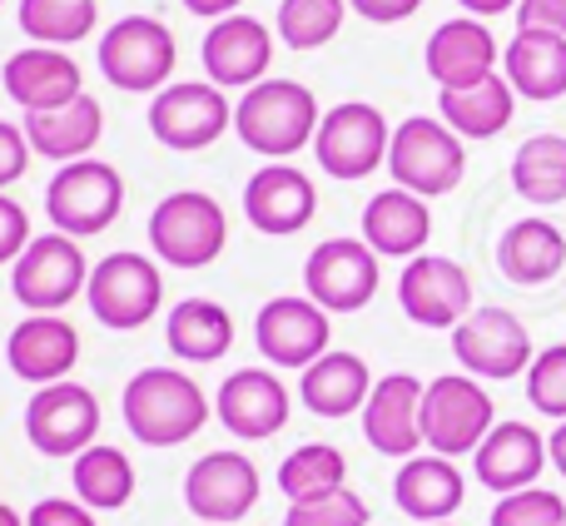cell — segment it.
Masks as SVG:
<instances>
[{
  "mask_svg": "<svg viewBox=\"0 0 566 526\" xmlns=\"http://www.w3.org/2000/svg\"><path fill=\"white\" fill-rule=\"evenodd\" d=\"M398 303L418 328H458L472 313V278L458 259L418 254L398 278Z\"/></svg>",
  "mask_w": 566,
  "mask_h": 526,
  "instance_id": "cell-17",
  "label": "cell"
},
{
  "mask_svg": "<svg viewBox=\"0 0 566 526\" xmlns=\"http://www.w3.org/2000/svg\"><path fill=\"white\" fill-rule=\"evenodd\" d=\"M388 175L398 179V189H412L418 199H442L468 175V149L442 119L412 115L392 129Z\"/></svg>",
  "mask_w": 566,
  "mask_h": 526,
  "instance_id": "cell-5",
  "label": "cell"
},
{
  "mask_svg": "<svg viewBox=\"0 0 566 526\" xmlns=\"http://www.w3.org/2000/svg\"><path fill=\"white\" fill-rule=\"evenodd\" d=\"M432 526H452V522H432Z\"/></svg>",
  "mask_w": 566,
  "mask_h": 526,
  "instance_id": "cell-51",
  "label": "cell"
},
{
  "mask_svg": "<svg viewBox=\"0 0 566 526\" xmlns=\"http://www.w3.org/2000/svg\"><path fill=\"white\" fill-rule=\"evenodd\" d=\"M492 526H566V502L552 487L512 492L492 507Z\"/></svg>",
  "mask_w": 566,
  "mask_h": 526,
  "instance_id": "cell-40",
  "label": "cell"
},
{
  "mask_svg": "<svg viewBox=\"0 0 566 526\" xmlns=\"http://www.w3.org/2000/svg\"><path fill=\"white\" fill-rule=\"evenodd\" d=\"M368 392H373V372L358 353H323L318 362L303 368V382H298V398L313 418H348V412H363L368 408Z\"/></svg>",
  "mask_w": 566,
  "mask_h": 526,
  "instance_id": "cell-29",
  "label": "cell"
},
{
  "mask_svg": "<svg viewBox=\"0 0 566 526\" xmlns=\"http://www.w3.org/2000/svg\"><path fill=\"white\" fill-rule=\"evenodd\" d=\"M547 457H552L547 438H542L537 428H527V422H497V428L488 432V442L472 452V472H478V482L488 492L512 497V492L537 487Z\"/></svg>",
  "mask_w": 566,
  "mask_h": 526,
  "instance_id": "cell-25",
  "label": "cell"
},
{
  "mask_svg": "<svg viewBox=\"0 0 566 526\" xmlns=\"http://www.w3.org/2000/svg\"><path fill=\"white\" fill-rule=\"evenodd\" d=\"M378 254L363 239H328L303 263V288L323 313H358L378 298Z\"/></svg>",
  "mask_w": 566,
  "mask_h": 526,
  "instance_id": "cell-14",
  "label": "cell"
},
{
  "mask_svg": "<svg viewBox=\"0 0 566 526\" xmlns=\"http://www.w3.org/2000/svg\"><path fill=\"white\" fill-rule=\"evenodd\" d=\"M75 358H80V333H75V323H65L60 313H30L6 338L10 372H15L20 382H35V388L65 382Z\"/></svg>",
  "mask_w": 566,
  "mask_h": 526,
  "instance_id": "cell-24",
  "label": "cell"
},
{
  "mask_svg": "<svg viewBox=\"0 0 566 526\" xmlns=\"http://www.w3.org/2000/svg\"><path fill=\"white\" fill-rule=\"evenodd\" d=\"M452 358L462 362L468 378H488V382H507L522 378L532 368V338L527 323L507 308H472L468 318L452 328Z\"/></svg>",
  "mask_w": 566,
  "mask_h": 526,
  "instance_id": "cell-11",
  "label": "cell"
},
{
  "mask_svg": "<svg viewBox=\"0 0 566 526\" xmlns=\"http://www.w3.org/2000/svg\"><path fill=\"white\" fill-rule=\"evenodd\" d=\"M244 0H185L189 15H205V20H224V15H239Z\"/></svg>",
  "mask_w": 566,
  "mask_h": 526,
  "instance_id": "cell-47",
  "label": "cell"
},
{
  "mask_svg": "<svg viewBox=\"0 0 566 526\" xmlns=\"http://www.w3.org/2000/svg\"><path fill=\"white\" fill-rule=\"evenodd\" d=\"M507 65V80L522 99H562L566 95V35H552V30H517L502 55Z\"/></svg>",
  "mask_w": 566,
  "mask_h": 526,
  "instance_id": "cell-31",
  "label": "cell"
},
{
  "mask_svg": "<svg viewBox=\"0 0 566 526\" xmlns=\"http://www.w3.org/2000/svg\"><path fill=\"white\" fill-rule=\"evenodd\" d=\"M25 526H99V522L80 497H45L30 507Z\"/></svg>",
  "mask_w": 566,
  "mask_h": 526,
  "instance_id": "cell-42",
  "label": "cell"
},
{
  "mask_svg": "<svg viewBox=\"0 0 566 526\" xmlns=\"http://www.w3.org/2000/svg\"><path fill=\"white\" fill-rule=\"evenodd\" d=\"M547 452H552V467L566 477V422H557V432L547 438Z\"/></svg>",
  "mask_w": 566,
  "mask_h": 526,
  "instance_id": "cell-49",
  "label": "cell"
},
{
  "mask_svg": "<svg viewBox=\"0 0 566 526\" xmlns=\"http://www.w3.org/2000/svg\"><path fill=\"white\" fill-rule=\"evenodd\" d=\"M348 0H279V40L289 50H318L343 30Z\"/></svg>",
  "mask_w": 566,
  "mask_h": 526,
  "instance_id": "cell-38",
  "label": "cell"
},
{
  "mask_svg": "<svg viewBox=\"0 0 566 526\" xmlns=\"http://www.w3.org/2000/svg\"><path fill=\"white\" fill-rule=\"evenodd\" d=\"M527 402L547 418L566 422V343H552L527 368Z\"/></svg>",
  "mask_w": 566,
  "mask_h": 526,
  "instance_id": "cell-39",
  "label": "cell"
},
{
  "mask_svg": "<svg viewBox=\"0 0 566 526\" xmlns=\"http://www.w3.org/2000/svg\"><path fill=\"white\" fill-rule=\"evenodd\" d=\"M497 40L492 30L482 25L478 15H458V20H442L438 30L428 35V75L438 80V90H472L482 80L497 75Z\"/></svg>",
  "mask_w": 566,
  "mask_h": 526,
  "instance_id": "cell-23",
  "label": "cell"
},
{
  "mask_svg": "<svg viewBox=\"0 0 566 526\" xmlns=\"http://www.w3.org/2000/svg\"><path fill=\"white\" fill-rule=\"evenodd\" d=\"M432 239V209L412 189H382L363 209V244L378 259H418Z\"/></svg>",
  "mask_w": 566,
  "mask_h": 526,
  "instance_id": "cell-26",
  "label": "cell"
},
{
  "mask_svg": "<svg viewBox=\"0 0 566 526\" xmlns=\"http://www.w3.org/2000/svg\"><path fill=\"white\" fill-rule=\"evenodd\" d=\"M422 392L428 382H418L412 372H388L373 382L368 408H363V438L373 442V452L382 457H418L422 448Z\"/></svg>",
  "mask_w": 566,
  "mask_h": 526,
  "instance_id": "cell-20",
  "label": "cell"
},
{
  "mask_svg": "<svg viewBox=\"0 0 566 526\" xmlns=\"http://www.w3.org/2000/svg\"><path fill=\"white\" fill-rule=\"evenodd\" d=\"M30 249V214L0 194V263H15Z\"/></svg>",
  "mask_w": 566,
  "mask_h": 526,
  "instance_id": "cell-44",
  "label": "cell"
},
{
  "mask_svg": "<svg viewBox=\"0 0 566 526\" xmlns=\"http://www.w3.org/2000/svg\"><path fill=\"white\" fill-rule=\"evenodd\" d=\"M318 125L323 109L313 99V90L298 85V80H259L234 105V135L244 139V149H254L264 159L298 155L303 145H313Z\"/></svg>",
  "mask_w": 566,
  "mask_h": 526,
  "instance_id": "cell-2",
  "label": "cell"
},
{
  "mask_svg": "<svg viewBox=\"0 0 566 526\" xmlns=\"http://www.w3.org/2000/svg\"><path fill=\"white\" fill-rule=\"evenodd\" d=\"M388 119L368 99H343L323 115L318 135H313V159L323 175L333 179H368L378 165H388Z\"/></svg>",
  "mask_w": 566,
  "mask_h": 526,
  "instance_id": "cell-10",
  "label": "cell"
},
{
  "mask_svg": "<svg viewBox=\"0 0 566 526\" xmlns=\"http://www.w3.org/2000/svg\"><path fill=\"white\" fill-rule=\"evenodd\" d=\"M0 526H25V517H20L15 507H6V502H0Z\"/></svg>",
  "mask_w": 566,
  "mask_h": 526,
  "instance_id": "cell-50",
  "label": "cell"
},
{
  "mask_svg": "<svg viewBox=\"0 0 566 526\" xmlns=\"http://www.w3.org/2000/svg\"><path fill=\"white\" fill-rule=\"evenodd\" d=\"M125 209V179L115 165L105 159H75V165H60L55 179L45 185V214L55 224V234L70 239H95Z\"/></svg>",
  "mask_w": 566,
  "mask_h": 526,
  "instance_id": "cell-4",
  "label": "cell"
},
{
  "mask_svg": "<svg viewBox=\"0 0 566 526\" xmlns=\"http://www.w3.org/2000/svg\"><path fill=\"white\" fill-rule=\"evenodd\" d=\"M0 6H6V0H0Z\"/></svg>",
  "mask_w": 566,
  "mask_h": 526,
  "instance_id": "cell-52",
  "label": "cell"
},
{
  "mask_svg": "<svg viewBox=\"0 0 566 526\" xmlns=\"http://www.w3.org/2000/svg\"><path fill=\"white\" fill-rule=\"evenodd\" d=\"M70 482H75V497L90 512H119L135 497V462L109 442H95L70 462Z\"/></svg>",
  "mask_w": 566,
  "mask_h": 526,
  "instance_id": "cell-34",
  "label": "cell"
},
{
  "mask_svg": "<svg viewBox=\"0 0 566 526\" xmlns=\"http://www.w3.org/2000/svg\"><path fill=\"white\" fill-rule=\"evenodd\" d=\"M229 244L224 204L205 189H175L149 214V249L175 269H209Z\"/></svg>",
  "mask_w": 566,
  "mask_h": 526,
  "instance_id": "cell-3",
  "label": "cell"
},
{
  "mask_svg": "<svg viewBox=\"0 0 566 526\" xmlns=\"http://www.w3.org/2000/svg\"><path fill=\"white\" fill-rule=\"evenodd\" d=\"M0 85H6V95L15 99L25 115H45V109H60V105L85 95L80 65L55 45L15 50V55L6 60V70H0Z\"/></svg>",
  "mask_w": 566,
  "mask_h": 526,
  "instance_id": "cell-22",
  "label": "cell"
},
{
  "mask_svg": "<svg viewBox=\"0 0 566 526\" xmlns=\"http://www.w3.org/2000/svg\"><path fill=\"white\" fill-rule=\"evenodd\" d=\"M313 214H318V189L293 165H264L244 185V219L269 239L298 234L313 224Z\"/></svg>",
  "mask_w": 566,
  "mask_h": 526,
  "instance_id": "cell-21",
  "label": "cell"
},
{
  "mask_svg": "<svg viewBox=\"0 0 566 526\" xmlns=\"http://www.w3.org/2000/svg\"><path fill=\"white\" fill-rule=\"evenodd\" d=\"M348 10H358V15L373 20V25H398V20L418 15L422 0H348Z\"/></svg>",
  "mask_w": 566,
  "mask_h": 526,
  "instance_id": "cell-46",
  "label": "cell"
},
{
  "mask_svg": "<svg viewBox=\"0 0 566 526\" xmlns=\"http://www.w3.org/2000/svg\"><path fill=\"white\" fill-rule=\"evenodd\" d=\"M333 338V323L308 293H283V298H269L254 318V343L274 368H308L318 362Z\"/></svg>",
  "mask_w": 566,
  "mask_h": 526,
  "instance_id": "cell-16",
  "label": "cell"
},
{
  "mask_svg": "<svg viewBox=\"0 0 566 526\" xmlns=\"http://www.w3.org/2000/svg\"><path fill=\"white\" fill-rule=\"evenodd\" d=\"M229 119H234L229 99L214 80H179V85H165L149 99V135L165 149H179V155H195V149L224 139Z\"/></svg>",
  "mask_w": 566,
  "mask_h": 526,
  "instance_id": "cell-12",
  "label": "cell"
},
{
  "mask_svg": "<svg viewBox=\"0 0 566 526\" xmlns=\"http://www.w3.org/2000/svg\"><path fill=\"white\" fill-rule=\"evenodd\" d=\"M199 55H205V75L219 90H254L259 80H269V65H274V35H269L264 20L239 10V15H224L209 25Z\"/></svg>",
  "mask_w": 566,
  "mask_h": 526,
  "instance_id": "cell-19",
  "label": "cell"
},
{
  "mask_svg": "<svg viewBox=\"0 0 566 526\" xmlns=\"http://www.w3.org/2000/svg\"><path fill=\"white\" fill-rule=\"evenodd\" d=\"M468 497V482L462 472L452 467V457H438V452H422V457H408L392 482V502H398L402 517L432 526V522H448L452 512L462 507Z\"/></svg>",
  "mask_w": 566,
  "mask_h": 526,
  "instance_id": "cell-28",
  "label": "cell"
},
{
  "mask_svg": "<svg viewBox=\"0 0 566 526\" xmlns=\"http://www.w3.org/2000/svg\"><path fill=\"white\" fill-rule=\"evenodd\" d=\"M492 428H497V412H492V398L478 378L442 372L428 382V392H422V448L428 452H438V457L478 452Z\"/></svg>",
  "mask_w": 566,
  "mask_h": 526,
  "instance_id": "cell-6",
  "label": "cell"
},
{
  "mask_svg": "<svg viewBox=\"0 0 566 526\" xmlns=\"http://www.w3.org/2000/svg\"><path fill=\"white\" fill-rule=\"evenodd\" d=\"M125 428L145 448H179L209 422V398L189 372L179 368H145L125 382Z\"/></svg>",
  "mask_w": 566,
  "mask_h": 526,
  "instance_id": "cell-1",
  "label": "cell"
},
{
  "mask_svg": "<svg viewBox=\"0 0 566 526\" xmlns=\"http://www.w3.org/2000/svg\"><path fill=\"white\" fill-rule=\"evenodd\" d=\"M259 467L244 452H205L185 477V507L205 526H234L259 507Z\"/></svg>",
  "mask_w": 566,
  "mask_h": 526,
  "instance_id": "cell-15",
  "label": "cell"
},
{
  "mask_svg": "<svg viewBox=\"0 0 566 526\" xmlns=\"http://www.w3.org/2000/svg\"><path fill=\"white\" fill-rule=\"evenodd\" d=\"M438 115L458 139H492L517 115V90L507 75H492L472 90H438Z\"/></svg>",
  "mask_w": 566,
  "mask_h": 526,
  "instance_id": "cell-32",
  "label": "cell"
},
{
  "mask_svg": "<svg viewBox=\"0 0 566 526\" xmlns=\"http://www.w3.org/2000/svg\"><path fill=\"white\" fill-rule=\"evenodd\" d=\"M497 269L507 273L522 288H537V283H552L566 269V234L552 219H517L507 224V234L497 239Z\"/></svg>",
  "mask_w": 566,
  "mask_h": 526,
  "instance_id": "cell-30",
  "label": "cell"
},
{
  "mask_svg": "<svg viewBox=\"0 0 566 526\" xmlns=\"http://www.w3.org/2000/svg\"><path fill=\"white\" fill-rule=\"evenodd\" d=\"M179 65L175 35H169L165 20L155 15H125L99 35V70L115 90H129V95H149V90H165L169 75Z\"/></svg>",
  "mask_w": 566,
  "mask_h": 526,
  "instance_id": "cell-7",
  "label": "cell"
},
{
  "mask_svg": "<svg viewBox=\"0 0 566 526\" xmlns=\"http://www.w3.org/2000/svg\"><path fill=\"white\" fill-rule=\"evenodd\" d=\"M165 343L179 362H219L234 348V318L214 298H185L169 308Z\"/></svg>",
  "mask_w": 566,
  "mask_h": 526,
  "instance_id": "cell-33",
  "label": "cell"
},
{
  "mask_svg": "<svg viewBox=\"0 0 566 526\" xmlns=\"http://www.w3.org/2000/svg\"><path fill=\"white\" fill-rule=\"evenodd\" d=\"M512 189L527 204H562L566 199V135H532L512 155Z\"/></svg>",
  "mask_w": 566,
  "mask_h": 526,
  "instance_id": "cell-36",
  "label": "cell"
},
{
  "mask_svg": "<svg viewBox=\"0 0 566 526\" xmlns=\"http://www.w3.org/2000/svg\"><path fill=\"white\" fill-rule=\"evenodd\" d=\"M30 155H35V149H30L25 129L0 119V194H6V189L30 169Z\"/></svg>",
  "mask_w": 566,
  "mask_h": 526,
  "instance_id": "cell-43",
  "label": "cell"
},
{
  "mask_svg": "<svg viewBox=\"0 0 566 526\" xmlns=\"http://www.w3.org/2000/svg\"><path fill=\"white\" fill-rule=\"evenodd\" d=\"M348 487V462L333 442H303L279 462V492L293 502H323Z\"/></svg>",
  "mask_w": 566,
  "mask_h": 526,
  "instance_id": "cell-35",
  "label": "cell"
},
{
  "mask_svg": "<svg viewBox=\"0 0 566 526\" xmlns=\"http://www.w3.org/2000/svg\"><path fill=\"white\" fill-rule=\"evenodd\" d=\"M25 438L40 457H70L75 462L99 438V398L80 382H50L35 388L25 408Z\"/></svg>",
  "mask_w": 566,
  "mask_h": 526,
  "instance_id": "cell-13",
  "label": "cell"
},
{
  "mask_svg": "<svg viewBox=\"0 0 566 526\" xmlns=\"http://www.w3.org/2000/svg\"><path fill=\"white\" fill-rule=\"evenodd\" d=\"M85 303H90V313L115 333L145 328L159 313V303H165V278H159V269L145 254L119 249V254L99 259L95 269H90Z\"/></svg>",
  "mask_w": 566,
  "mask_h": 526,
  "instance_id": "cell-9",
  "label": "cell"
},
{
  "mask_svg": "<svg viewBox=\"0 0 566 526\" xmlns=\"http://www.w3.org/2000/svg\"><path fill=\"white\" fill-rule=\"evenodd\" d=\"M289 388L279 382V372L269 368H239L224 378V388H219L214 398V418L224 422L229 438L239 442H264L274 438V432L289 428Z\"/></svg>",
  "mask_w": 566,
  "mask_h": 526,
  "instance_id": "cell-18",
  "label": "cell"
},
{
  "mask_svg": "<svg viewBox=\"0 0 566 526\" xmlns=\"http://www.w3.org/2000/svg\"><path fill=\"white\" fill-rule=\"evenodd\" d=\"M99 6L95 0H20V30L35 45H75V40L95 35Z\"/></svg>",
  "mask_w": 566,
  "mask_h": 526,
  "instance_id": "cell-37",
  "label": "cell"
},
{
  "mask_svg": "<svg viewBox=\"0 0 566 526\" xmlns=\"http://www.w3.org/2000/svg\"><path fill=\"white\" fill-rule=\"evenodd\" d=\"M517 30H552V35H566V0H522Z\"/></svg>",
  "mask_w": 566,
  "mask_h": 526,
  "instance_id": "cell-45",
  "label": "cell"
},
{
  "mask_svg": "<svg viewBox=\"0 0 566 526\" xmlns=\"http://www.w3.org/2000/svg\"><path fill=\"white\" fill-rule=\"evenodd\" d=\"M468 15H478V20H492V15H507V10H517L522 0H458Z\"/></svg>",
  "mask_w": 566,
  "mask_h": 526,
  "instance_id": "cell-48",
  "label": "cell"
},
{
  "mask_svg": "<svg viewBox=\"0 0 566 526\" xmlns=\"http://www.w3.org/2000/svg\"><path fill=\"white\" fill-rule=\"evenodd\" d=\"M283 526H368V502L343 487L323 502H293Z\"/></svg>",
  "mask_w": 566,
  "mask_h": 526,
  "instance_id": "cell-41",
  "label": "cell"
},
{
  "mask_svg": "<svg viewBox=\"0 0 566 526\" xmlns=\"http://www.w3.org/2000/svg\"><path fill=\"white\" fill-rule=\"evenodd\" d=\"M25 139L40 159L50 165H75V159H90V149L105 135V109H99L95 95H80L60 109H45V115H25Z\"/></svg>",
  "mask_w": 566,
  "mask_h": 526,
  "instance_id": "cell-27",
  "label": "cell"
},
{
  "mask_svg": "<svg viewBox=\"0 0 566 526\" xmlns=\"http://www.w3.org/2000/svg\"><path fill=\"white\" fill-rule=\"evenodd\" d=\"M90 288V263L80 239L70 234H40L30 249L10 263V293L25 313H60Z\"/></svg>",
  "mask_w": 566,
  "mask_h": 526,
  "instance_id": "cell-8",
  "label": "cell"
}]
</instances>
